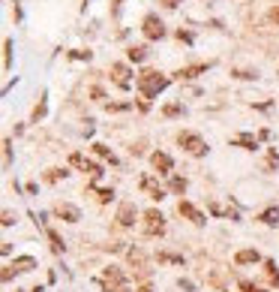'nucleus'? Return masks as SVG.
Here are the masks:
<instances>
[{
  "mask_svg": "<svg viewBox=\"0 0 279 292\" xmlns=\"http://www.w3.org/2000/svg\"><path fill=\"white\" fill-rule=\"evenodd\" d=\"M90 97L93 99H102V88H90Z\"/></svg>",
  "mask_w": 279,
  "mask_h": 292,
  "instance_id": "obj_35",
  "label": "nucleus"
},
{
  "mask_svg": "<svg viewBox=\"0 0 279 292\" xmlns=\"http://www.w3.org/2000/svg\"><path fill=\"white\" fill-rule=\"evenodd\" d=\"M138 292H153V289H150V286H141V289H138Z\"/></svg>",
  "mask_w": 279,
  "mask_h": 292,
  "instance_id": "obj_39",
  "label": "nucleus"
},
{
  "mask_svg": "<svg viewBox=\"0 0 279 292\" xmlns=\"http://www.w3.org/2000/svg\"><path fill=\"white\" fill-rule=\"evenodd\" d=\"M117 292H132V289H129V286H120V289H117Z\"/></svg>",
  "mask_w": 279,
  "mask_h": 292,
  "instance_id": "obj_38",
  "label": "nucleus"
},
{
  "mask_svg": "<svg viewBox=\"0 0 279 292\" xmlns=\"http://www.w3.org/2000/svg\"><path fill=\"white\" fill-rule=\"evenodd\" d=\"M69 57H72V60H90V51L78 49V51H69Z\"/></svg>",
  "mask_w": 279,
  "mask_h": 292,
  "instance_id": "obj_28",
  "label": "nucleus"
},
{
  "mask_svg": "<svg viewBox=\"0 0 279 292\" xmlns=\"http://www.w3.org/2000/svg\"><path fill=\"white\" fill-rule=\"evenodd\" d=\"M69 163H72L75 169H81V172H87V175H90L93 181H96V178L102 175V166H99V163H93V160H87L84 154H72V157H69Z\"/></svg>",
  "mask_w": 279,
  "mask_h": 292,
  "instance_id": "obj_5",
  "label": "nucleus"
},
{
  "mask_svg": "<svg viewBox=\"0 0 279 292\" xmlns=\"http://www.w3.org/2000/svg\"><path fill=\"white\" fill-rule=\"evenodd\" d=\"M231 145H243L246 151H255V148H258L255 136H249V133H240V136H234V139H231Z\"/></svg>",
  "mask_w": 279,
  "mask_h": 292,
  "instance_id": "obj_15",
  "label": "nucleus"
},
{
  "mask_svg": "<svg viewBox=\"0 0 279 292\" xmlns=\"http://www.w3.org/2000/svg\"><path fill=\"white\" fill-rule=\"evenodd\" d=\"M159 262H174V265H183V256H174V253H159Z\"/></svg>",
  "mask_w": 279,
  "mask_h": 292,
  "instance_id": "obj_25",
  "label": "nucleus"
},
{
  "mask_svg": "<svg viewBox=\"0 0 279 292\" xmlns=\"http://www.w3.org/2000/svg\"><path fill=\"white\" fill-rule=\"evenodd\" d=\"M147 57V49L144 46H132L129 49V60H144Z\"/></svg>",
  "mask_w": 279,
  "mask_h": 292,
  "instance_id": "obj_23",
  "label": "nucleus"
},
{
  "mask_svg": "<svg viewBox=\"0 0 279 292\" xmlns=\"http://www.w3.org/2000/svg\"><path fill=\"white\" fill-rule=\"evenodd\" d=\"M135 217H138L135 202H123L120 208H117V223H120V226H132V223H135Z\"/></svg>",
  "mask_w": 279,
  "mask_h": 292,
  "instance_id": "obj_8",
  "label": "nucleus"
},
{
  "mask_svg": "<svg viewBox=\"0 0 279 292\" xmlns=\"http://www.w3.org/2000/svg\"><path fill=\"white\" fill-rule=\"evenodd\" d=\"M54 214L60 217V220H66V223H78V220H81V211H78L75 205H69V202H60L54 208Z\"/></svg>",
  "mask_w": 279,
  "mask_h": 292,
  "instance_id": "obj_9",
  "label": "nucleus"
},
{
  "mask_svg": "<svg viewBox=\"0 0 279 292\" xmlns=\"http://www.w3.org/2000/svg\"><path fill=\"white\" fill-rule=\"evenodd\" d=\"M162 3H165V6H168V9H174V6H177V3H180V0H162Z\"/></svg>",
  "mask_w": 279,
  "mask_h": 292,
  "instance_id": "obj_37",
  "label": "nucleus"
},
{
  "mask_svg": "<svg viewBox=\"0 0 279 292\" xmlns=\"http://www.w3.org/2000/svg\"><path fill=\"white\" fill-rule=\"evenodd\" d=\"M96 196H99V202H111L114 199V190H99Z\"/></svg>",
  "mask_w": 279,
  "mask_h": 292,
  "instance_id": "obj_31",
  "label": "nucleus"
},
{
  "mask_svg": "<svg viewBox=\"0 0 279 292\" xmlns=\"http://www.w3.org/2000/svg\"><path fill=\"white\" fill-rule=\"evenodd\" d=\"M60 178H66V169H48L45 172V181H51V184H54V181H60Z\"/></svg>",
  "mask_w": 279,
  "mask_h": 292,
  "instance_id": "obj_24",
  "label": "nucleus"
},
{
  "mask_svg": "<svg viewBox=\"0 0 279 292\" xmlns=\"http://www.w3.org/2000/svg\"><path fill=\"white\" fill-rule=\"evenodd\" d=\"M234 262H237V265H252V262H261V253H258V250H240V253L234 256Z\"/></svg>",
  "mask_w": 279,
  "mask_h": 292,
  "instance_id": "obj_13",
  "label": "nucleus"
},
{
  "mask_svg": "<svg viewBox=\"0 0 279 292\" xmlns=\"http://www.w3.org/2000/svg\"><path fill=\"white\" fill-rule=\"evenodd\" d=\"M270 21H273V24H279V9H273V12H270Z\"/></svg>",
  "mask_w": 279,
  "mask_h": 292,
  "instance_id": "obj_36",
  "label": "nucleus"
},
{
  "mask_svg": "<svg viewBox=\"0 0 279 292\" xmlns=\"http://www.w3.org/2000/svg\"><path fill=\"white\" fill-rule=\"evenodd\" d=\"M9 66H12V40L3 43V69H9Z\"/></svg>",
  "mask_w": 279,
  "mask_h": 292,
  "instance_id": "obj_22",
  "label": "nucleus"
},
{
  "mask_svg": "<svg viewBox=\"0 0 279 292\" xmlns=\"http://www.w3.org/2000/svg\"><path fill=\"white\" fill-rule=\"evenodd\" d=\"M276 166H279V154H276V151H273V148H270V151H267V169H270V172H273V169H276Z\"/></svg>",
  "mask_w": 279,
  "mask_h": 292,
  "instance_id": "obj_26",
  "label": "nucleus"
},
{
  "mask_svg": "<svg viewBox=\"0 0 279 292\" xmlns=\"http://www.w3.org/2000/svg\"><path fill=\"white\" fill-rule=\"evenodd\" d=\"M126 102H108V112H126Z\"/></svg>",
  "mask_w": 279,
  "mask_h": 292,
  "instance_id": "obj_30",
  "label": "nucleus"
},
{
  "mask_svg": "<svg viewBox=\"0 0 279 292\" xmlns=\"http://www.w3.org/2000/svg\"><path fill=\"white\" fill-rule=\"evenodd\" d=\"M129 262H132L138 271H144V253H141L138 247H132V250H129Z\"/></svg>",
  "mask_w": 279,
  "mask_h": 292,
  "instance_id": "obj_19",
  "label": "nucleus"
},
{
  "mask_svg": "<svg viewBox=\"0 0 279 292\" xmlns=\"http://www.w3.org/2000/svg\"><path fill=\"white\" fill-rule=\"evenodd\" d=\"M258 220L267 223V226H276V223H279V208H267V211L258 217Z\"/></svg>",
  "mask_w": 279,
  "mask_h": 292,
  "instance_id": "obj_17",
  "label": "nucleus"
},
{
  "mask_svg": "<svg viewBox=\"0 0 279 292\" xmlns=\"http://www.w3.org/2000/svg\"><path fill=\"white\" fill-rule=\"evenodd\" d=\"M135 85H138V91L150 99V97H156L159 91L168 85V79L162 76V72H156V69H144L141 76H138V82H135Z\"/></svg>",
  "mask_w": 279,
  "mask_h": 292,
  "instance_id": "obj_1",
  "label": "nucleus"
},
{
  "mask_svg": "<svg viewBox=\"0 0 279 292\" xmlns=\"http://www.w3.org/2000/svg\"><path fill=\"white\" fill-rule=\"evenodd\" d=\"M93 154H96V157H102V160H108L111 166L117 163V160H114V154H111V151L105 148V145H102V142H96V145H93Z\"/></svg>",
  "mask_w": 279,
  "mask_h": 292,
  "instance_id": "obj_18",
  "label": "nucleus"
},
{
  "mask_svg": "<svg viewBox=\"0 0 279 292\" xmlns=\"http://www.w3.org/2000/svg\"><path fill=\"white\" fill-rule=\"evenodd\" d=\"M150 163H153V169H156L159 175H171V169H174L171 157H168V154H162V151H156V154L150 157Z\"/></svg>",
  "mask_w": 279,
  "mask_h": 292,
  "instance_id": "obj_12",
  "label": "nucleus"
},
{
  "mask_svg": "<svg viewBox=\"0 0 279 292\" xmlns=\"http://www.w3.org/2000/svg\"><path fill=\"white\" fill-rule=\"evenodd\" d=\"M231 76H237V79H255V72H249V69H234Z\"/></svg>",
  "mask_w": 279,
  "mask_h": 292,
  "instance_id": "obj_29",
  "label": "nucleus"
},
{
  "mask_svg": "<svg viewBox=\"0 0 279 292\" xmlns=\"http://www.w3.org/2000/svg\"><path fill=\"white\" fill-rule=\"evenodd\" d=\"M141 190H144L150 199H156V202H162V199H165V190L159 187V184H156V181H153L150 175H144V178H141Z\"/></svg>",
  "mask_w": 279,
  "mask_h": 292,
  "instance_id": "obj_10",
  "label": "nucleus"
},
{
  "mask_svg": "<svg viewBox=\"0 0 279 292\" xmlns=\"http://www.w3.org/2000/svg\"><path fill=\"white\" fill-rule=\"evenodd\" d=\"M99 283H102L105 292H117L120 286H126V283H123V271H120V268H114V265L105 268V271L99 274Z\"/></svg>",
  "mask_w": 279,
  "mask_h": 292,
  "instance_id": "obj_4",
  "label": "nucleus"
},
{
  "mask_svg": "<svg viewBox=\"0 0 279 292\" xmlns=\"http://www.w3.org/2000/svg\"><path fill=\"white\" fill-rule=\"evenodd\" d=\"M15 223V214L12 211H3V226H12Z\"/></svg>",
  "mask_w": 279,
  "mask_h": 292,
  "instance_id": "obj_32",
  "label": "nucleus"
},
{
  "mask_svg": "<svg viewBox=\"0 0 279 292\" xmlns=\"http://www.w3.org/2000/svg\"><path fill=\"white\" fill-rule=\"evenodd\" d=\"M201 72H207V63H198V66H186V69H177L174 76H177V79H195V76H201Z\"/></svg>",
  "mask_w": 279,
  "mask_h": 292,
  "instance_id": "obj_14",
  "label": "nucleus"
},
{
  "mask_svg": "<svg viewBox=\"0 0 279 292\" xmlns=\"http://www.w3.org/2000/svg\"><path fill=\"white\" fill-rule=\"evenodd\" d=\"M141 30H144L147 40H162V36H165V24H162V18H159V15H147Z\"/></svg>",
  "mask_w": 279,
  "mask_h": 292,
  "instance_id": "obj_6",
  "label": "nucleus"
},
{
  "mask_svg": "<svg viewBox=\"0 0 279 292\" xmlns=\"http://www.w3.org/2000/svg\"><path fill=\"white\" fill-rule=\"evenodd\" d=\"M177 142H180V148H183L186 154H192V157H204V154H207V142L198 136V133H180Z\"/></svg>",
  "mask_w": 279,
  "mask_h": 292,
  "instance_id": "obj_2",
  "label": "nucleus"
},
{
  "mask_svg": "<svg viewBox=\"0 0 279 292\" xmlns=\"http://www.w3.org/2000/svg\"><path fill=\"white\" fill-rule=\"evenodd\" d=\"M171 190L174 193H183L186 190V178H171Z\"/></svg>",
  "mask_w": 279,
  "mask_h": 292,
  "instance_id": "obj_27",
  "label": "nucleus"
},
{
  "mask_svg": "<svg viewBox=\"0 0 279 292\" xmlns=\"http://www.w3.org/2000/svg\"><path fill=\"white\" fill-rule=\"evenodd\" d=\"M177 40H183V43H192V33H186V30H177Z\"/></svg>",
  "mask_w": 279,
  "mask_h": 292,
  "instance_id": "obj_33",
  "label": "nucleus"
},
{
  "mask_svg": "<svg viewBox=\"0 0 279 292\" xmlns=\"http://www.w3.org/2000/svg\"><path fill=\"white\" fill-rule=\"evenodd\" d=\"M177 214L186 217V220H192L195 226H204V223H207V220H204V214L198 211L195 205H189V202H180V205H177Z\"/></svg>",
  "mask_w": 279,
  "mask_h": 292,
  "instance_id": "obj_7",
  "label": "nucleus"
},
{
  "mask_svg": "<svg viewBox=\"0 0 279 292\" xmlns=\"http://www.w3.org/2000/svg\"><path fill=\"white\" fill-rule=\"evenodd\" d=\"M240 289H243V292H261V289H258V286H252V283H240Z\"/></svg>",
  "mask_w": 279,
  "mask_h": 292,
  "instance_id": "obj_34",
  "label": "nucleus"
},
{
  "mask_svg": "<svg viewBox=\"0 0 279 292\" xmlns=\"http://www.w3.org/2000/svg\"><path fill=\"white\" fill-rule=\"evenodd\" d=\"M111 76H114V85L117 88H129V66L126 63H111Z\"/></svg>",
  "mask_w": 279,
  "mask_h": 292,
  "instance_id": "obj_11",
  "label": "nucleus"
},
{
  "mask_svg": "<svg viewBox=\"0 0 279 292\" xmlns=\"http://www.w3.org/2000/svg\"><path fill=\"white\" fill-rule=\"evenodd\" d=\"M48 241H51V250H54V253H63V247H66V244H63V238H60L54 229H48Z\"/></svg>",
  "mask_w": 279,
  "mask_h": 292,
  "instance_id": "obj_21",
  "label": "nucleus"
},
{
  "mask_svg": "<svg viewBox=\"0 0 279 292\" xmlns=\"http://www.w3.org/2000/svg\"><path fill=\"white\" fill-rule=\"evenodd\" d=\"M12 268H15V271H33V268H36V259H33V256H18V259L12 262Z\"/></svg>",
  "mask_w": 279,
  "mask_h": 292,
  "instance_id": "obj_16",
  "label": "nucleus"
},
{
  "mask_svg": "<svg viewBox=\"0 0 279 292\" xmlns=\"http://www.w3.org/2000/svg\"><path fill=\"white\" fill-rule=\"evenodd\" d=\"M162 115H165V118H177V115H183V102H168V105L162 108Z\"/></svg>",
  "mask_w": 279,
  "mask_h": 292,
  "instance_id": "obj_20",
  "label": "nucleus"
},
{
  "mask_svg": "<svg viewBox=\"0 0 279 292\" xmlns=\"http://www.w3.org/2000/svg\"><path fill=\"white\" fill-rule=\"evenodd\" d=\"M144 235H162L165 232V217H162V211H156V208H150L147 214H144Z\"/></svg>",
  "mask_w": 279,
  "mask_h": 292,
  "instance_id": "obj_3",
  "label": "nucleus"
}]
</instances>
